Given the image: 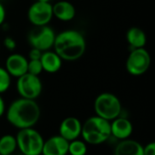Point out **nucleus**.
<instances>
[{
	"instance_id": "obj_1",
	"label": "nucleus",
	"mask_w": 155,
	"mask_h": 155,
	"mask_svg": "<svg viewBox=\"0 0 155 155\" xmlns=\"http://www.w3.org/2000/svg\"><path fill=\"white\" fill-rule=\"evenodd\" d=\"M5 117L7 122L18 130L32 128L40 120L41 109L35 100L20 97L9 105Z\"/></svg>"
},
{
	"instance_id": "obj_2",
	"label": "nucleus",
	"mask_w": 155,
	"mask_h": 155,
	"mask_svg": "<svg viewBox=\"0 0 155 155\" xmlns=\"http://www.w3.org/2000/svg\"><path fill=\"white\" fill-rule=\"evenodd\" d=\"M53 48L63 61L74 62L84 54L86 41L81 32L67 29L55 35Z\"/></svg>"
},
{
	"instance_id": "obj_3",
	"label": "nucleus",
	"mask_w": 155,
	"mask_h": 155,
	"mask_svg": "<svg viewBox=\"0 0 155 155\" xmlns=\"http://www.w3.org/2000/svg\"><path fill=\"white\" fill-rule=\"evenodd\" d=\"M81 135L86 143L102 144L112 137L110 122L96 115L92 116L82 124Z\"/></svg>"
},
{
	"instance_id": "obj_4",
	"label": "nucleus",
	"mask_w": 155,
	"mask_h": 155,
	"mask_svg": "<svg viewBox=\"0 0 155 155\" xmlns=\"http://www.w3.org/2000/svg\"><path fill=\"white\" fill-rule=\"evenodd\" d=\"M94 110L96 116L111 122L121 116L123 108L120 99L115 94L105 92L96 96Z\"/></svg>"
},
{
	"instance_id": "obj_5",
	"label": "nucleus",
	"mask_w": 155,
	"mask_h": 155,
	"mask_svg": "<svg viewBox=\"0 0 155 155\" xmlns=\"http://www.w3.org/2000/svg\"><path fill=\"white\" fill-rule=\"evenodd\" d=\"M17 149L23 155H41L44 145V138L42 134L32 128L21 129L16 136Z\"/></svg>"
},
{
	"instance_id": "obj_6",
	"label": "nucleus",
	"mask_w": 155,
	"mask_h": 155,
	"mask_svg": "<svg viewBox=\"0 0 155 155\" xmlns=\"http://www.w3.org/2000/svg\"><path fill=\"white\" fill-rule=\"evenodd\" d=\"M151 63L150 53L144 47L132 49L126 59L125 68L131 75L140 76L149 70Z\"/></svg>"
},
{
	"instance_id": "obj_7",
	"label": "nucleus",
	"mask_w": 155,
	"mask_h": 155,
	"mask_svg": "<svg viewBox=\"0 0 155 155\" xmlns=\"http://www.w3.org/2000/svg\"><path fill=\"white\" fill-rule=\"evenodd\" d=\"M55 35L54 29L49 25L35 26L29 33L27 40L31 47L45 52L53 48Z\"/></svg>"
},
{
	"instance_id": "obj_8",
	"label": "nucleus",
	"mask_w": 155,
	"mask_h": 155,
	"mask_svg": "<svg viewBox=\"0 0 155 155\" xmlns=\"http://www.w3.org/2000/svg\"><path fill=\"white\" fill-rule=\"evenodd\" d=\"M16 90L20 97L35 100L42 94L43 84L39 76L26 73L17 78Z\"/></svg>"
},
{
	"instance_id": "obj_9",
	"label": "nucleus",
	"mask_w": 155,
	"mask_h": 155,
	"mask_svg": "<svg viewBox=\"0 0 155 155\" xmlns=\"http://www.w3.org/2000/svg\"><path fill=\"white\" fill-rule=\"evenodd\" d=\"M53 17V5L51 3L35 1L27 11L28 21L35 26L48 25Z\"/></svg>"
},
{
	"instance_id": "obj_10",
	"label": "nucleus",
	"mask_w": 155,
	"mask_h": 155,
	"mask_svg": "<svg viewBox=\"0 0 155 155\" xmlns=\"http://www.w3.org/2000/svg\"><path fill=\"white\" fill-rule=\"evenodd\" d=\"M28 59L21 54H11L5 63V69L11 77L18 78L27 73Z\"/></svg>"
},
{
	"instance_id": "obj_11",
	"label": "nucleus",
	"mask_w": 155,
	"mask_h": 155,
	"mask_svg": "<svg viewBox=\"0 0 155 155\" xmlns=\"http://www.w3.org/2000/svg\"><path fill=\"white\" fill-rule=\"evenodd\" d=\"M82 123L74 116L64 118L59 125V135L68 142L78 139L81 136Z\"/></svg>"
},
{
	"instance_id": "obj_12",
	"label": "nucleus",
	"mask_w": 155,
	"mask_h": 155,
	"mask_svg": "<svg viewBox=\"0 0 155 155\" xmlns=\"http://www.w3.org/2000/svg\"><path fill=\"white\" fill-rule=\"evenodd\" d=\"M111 136L119 141L129 139L134 132V125L132 122L122 115L110 122Z\"/></svg>"
},
{
	"instance_id": "obj_13",
	"label": "nucleus",
	"mask_w": 155,
	"mask_h": 155,
	"mask_svg": "<svg viewBox=\"0 0 155 155\" xmlns=\"http://www.w3.org/2000/svg\"><path fill=\"white\" fill-rule=\"evenodd\" d=\"M69 142L62 136L54 135L44 142L41 155H67Z\"/></svg>"
},
{
	"instance_id": "obj_14",
	"label": "nucleus",
	"mask_w": 155,
	"mask_h": 155,
	"mask_svg": "<svg viewBox=\"0 0 155 155\" xmlns=\"http://www.w3.org/2000/svg\"><path fill=\"white\" fill-rule=\"evenodd\" d=\"M53 15L60 21L68 22L76 15L74 5L66 0H61L53 5Z\"/></svg>"
},
{
	"instance_id": "obj_15",
	"label": "nucleus",
	"mask_w": 155,
	"mask_h": 155,
	"mask_svg": "<svg viewBox=\"0 0 155 155\" xmlns=\"http://www.w3.org/2000/svg\"><path fill=\"white\" fill-rule=\"evenodd\" d=\"M40 62L43 67V71L48 74L57 73L62 68L63 64V60L61 59V57L54 51L52 50L43 52Z\"/></svg>"
},
{
	"instance_id": "obj_16",
	"label": "nucleus",
	"mask_w": 155,
	"mask_h": 155,
	"mask_svg": "<svg viewBox=\"0 0 155 155\" xmlns=\"http://www.w3.org/2000/svg\"><path fill=\"white\" fill-rule=\"evenodd\" d=\"M114 155H143V146L137 141L126 139L120 141L114 148Z\"/></svg>"
},
{
	"instance_id": "obj_17",
	"label": "nucleus",
	"mask_w": 155,
	"mask_h": 155,
	"mask_svg": "<svg viewBox=\"0 0 155 155\" xmlns=\"http://www.w3.org/2000/svg\"><path fill=\"white\" fill-rule=\"evenodd\" d=\"M126 41L132 49L143 48L145 46L147 42L146 34L144 31L137 26H133L129 28L126 32Z\"/></svg>"
},
{
	"instance_id": "obj_18",
	"label": "nucleus",
	"mask_w": 155,
	"mask_h": 155,
	"mask_svg": "<svg viewBox=\"0 0 155 155\" xmlns=\"http://www.w3.org/2000/svg\"><path fill=\"white\" fill-rule=\"evenodd\" d=\"M17 149L15 136L5 134L0 138V155H11Z\"/></svg>"
},
{
	"instance_id": "obj_19",
	"label": "nucleus",
	"mask_w": 155,
	"mask_h": 155,
	"mask_svg": "<svg viewBox=\"0 0 155 155\" xmlns=\"http://www.w3.org/2000/svg\"><path fill=\"white\" fill-rule=\"evenodd\" d=\"M68 153L70 155H86L87 153L86 143L78 139L69 142Z\"/></svg>"
},
{
	"instance_id": "obj_20",
	"label": "nucleus",
	"mask_w": 155,
	"mask_h": 155,
	"mask_svg": "<svg viewBox=\"0 0 155 155\" xmlns=\"http://www.w3.org/2000/svg\"><path fill=\"white\" fill-rule=\"evenodd\" d=\"M11 85V76L5 69L0 66V94L5 93Z\"/></svg>"
},
{
	"instance_id": "obj_21",
	"label": "nucleus",
	"mask_w": 155,
	"mask_h": 155,
	"mask_svg": "<svg viewBox=\"0 0 155 155\" xmlns=\"http://www.w3.org/2000/svg\"><path fill=\"white\" fill-rule=\"evenodd\" d=\"M43 72V67L40 60H28L27 73L33 75L39 76Z\"/></svg>"
},
{
	"instance_id": "obj_22",
	"label": "nucleus",
	"mask_w": 155,
	"mask_h": 155,
	"mask_svg": "<svg viewBox=\"0 0 155 155\" xmlns=\"http://www.w3.org/2000/svg\"><path fill=\"white\" fill-rule=\"evenodd\" d=\"M4 45L9 51H14L16 48V42L11 36H6L4 39Z\"/></svg>"
},
{
	"instance_id": "obj_23",
	"label": "nucleus",
	"mask_w": 155,
	"mask_h": 155,
	"mask_svg": "<svg viewBox=\"0 0 155 155\" xmlns=\"http://www.w3.org/2000/svg\"><path fill=\"white\" fill-rule=\"evenodd\" d=\"M42 54H43L42 51L38 50L36 48L31 47L29 54H28V58H29V60H40Z\"/></svg>"
},
{
	"instance_id": "obj_24",
	"label": "nucleus",
	"mask_w": 155,
	"mask_h": 155,
	"mask_svg": "<svg viewBox=\"0 0 155 155\" xmlns=\"http://www.w3.org/2000/svg\"><path fill=\"white\" fill-rule=\"evenodd\" d=\"M143 155H155L154 142H151L143 146Z\"/></svg>"
},
{
	"instance_id": "obj_25",
	"label": "nucleus",
	"mask_w": 155,
	"mask_h": 155,
	"mask_svg": "<svg viewBox=\"0 0 155 155\" xmlns=\"http://www.w3.org/2000/svg\"><path fill=\"white\" fill-rule=\"evenodd\" d=\"M5 16H6V12H5V6L0 2V26L4 25L5 20Z\"/></svg>"
},
{
	"instance_id": "obj_26",
	"label": "nucleus",
	"mask_w": 155,
	"mask_h": 155,
	"mask_svg": "<svg viewBox=\"0 0 155 155\" xmlns=\"http://www.w3.org/2000/svg\"><path fill=\"white\" fill-rule=\"evenodd\" d=\"M5 113V101L2 97V95L0 94V117L3 116V114Z\"/></svg>"
},
{
	"instance_id": "obj_27",
	"label": "nucleus",
	"mask_w": 155,
	"mask_h": 155,
	"mask_svg": "<svg viewBox=\"0 0 155 155\" xmlns=\"http://www.w3.org/2000/svg\"><path fill=\"white\" fill-rule=\"evenodd\" d=\"M36 1H40V2H45V3H50L51 0H36Z\"/></svg>"
}]
</instances>
